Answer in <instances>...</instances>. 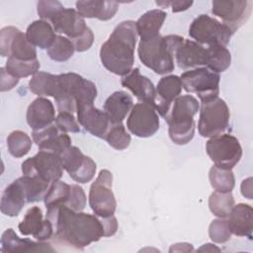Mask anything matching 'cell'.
<instances>
[{"mask_svg":"<svg viewBox=\"0 0 253 253\" xmlns=\"http://www.w3.org/2000/svg\"><path fill=\"white\" fill-rule=\"evenodd\" d=\"M46 218L53 226L54 241L75 249H83L105 236L101 217L76 211L67 206L46 210Z\"/></svg>","mask_w":253,"mask_h":253,"instance_id":"cell-1","label":"cell"},{"mask_svg":"<svg viewBox=\"0 0 253 253\" xmlns=\"http://www.w3.org/2000/svg\"><path fill=\"white\" fill-rule=\"evenodd\" d=\"M136 38L135 22L127 20L119 24L100 49V59L105 68L122 77L129 73L134 63Z\"/></svg>","mask_w":253,"mask_h":253,"instance_id":"cell-2","label":"cell"},{"mask_svg":"<svg viewBox=\"0 0 253 253\" xmlns=\"http://www.w3.org/2000/svg\"><path fill=\"white\" fill-rule=\"evenodd\" d=\"M52 97L58 112H76L77 108L93 105L97 97L96 85L77 73L68 72L56 75Z\"/></svg>","mask_w":253,"mask_h":253,"instance_id":"cell-3","label":"cell"},{"mask_svg":"<svg viewBox=\"0 0 253 253\" xmlns=\"http://www.w3.org/2000/svg\"><path fill=\"white\" fill-rule=\"evenodd\" d=\"M183 40L177 35L160 36L147 40H140L138 43V56L140 61L156 74L164 75L172 72L175 68V49Z\"/></svg>","mask_w":253,"mask_h":253,"instance_id":"cell-4","label":"cell"},{"mask_svg":"<svg viewBox=\"0 0 253 253\" xmlns=\"http://www.w3.org/2000/svg\"><path fill=\"white\" fill-rule=\"evenodd\" d=\"M200 105L192 95L177 97L165 121L168 123V133L171 140L178 145L187 144L195 133L194 116L198 113Z\"/></svg>","mask_w":253,"mask_h":253,"instance_id":"cell-5","label":"cell"},{"mask_svg":"<svg viewBox=\"0 0 253 253\" xmlns=\"http://www.w3.org/2000/svg\"><path fill=\"white\" fill-rule=\"evenodd\" d=\"M189 35L200 44L226 46L233 33L231 30L209 15L198 16L190 25Z\"/></svg>","mask_w":253,"mask_h":253,"instance_id":"cell-6","label":"cell"},{"mask_svg":"<svg viewBox=\"0 0 253 253\" xmlns=\"http://www.w3.org/2000/svg\"><path fill=\"white\" fill-rule=\"evenodd\" d=\"M180 79L184 89L189 93L197 94L202 103L218 97L220 76L208 67L187 70L182 73Z\"/></svg>","mask_w":253,"mask_h":253,"instance_id":"cell-7","label":"cell"},{"mask_svg":"<svg viewBox=\"0 0 253 253\" xmlns=\"http://www.w3.org/2000/svg\"><path fill=\"white\" fill-rule=\"evenodd\" d=\"M229 117V109L222 99L217 97L203 102L198 124L199 133L203 137H213L222 133L228 126Z\"/></svg>","mask_w":253,"mask_h":253,"instance_id":"cell-8","label":"cell"},{"mask_svg":"<svg viewBox=\"0 0 253 253\" xmlns=\"http://www.w3.org/2000/svg\"><path fill=\"white\" fill-rule=\"evenodd\" d=\"M113 175L103 169L92 183L89 192V205L93 212L99 217L114 215L117 209V202L112 191Z\"/></svg>","mask_w":253,"mask_h":253,"instance_id":"cell-9","label":"cell"},{"mask_svg":"<svg viewBox=\"0 0 253 253\" xmlns=\"http://www.w3.org/2000/svg\"><path fill=\"white\" fill-rule=\"evenodd\" d=\"M206 150L215 166L225 169H232L242 156L239 140L229 133L211 137L206 144Z\"/></svg>","mask_w":253,"mask_h":253,"instance_id":"cell-10","label":"cell"},{"mask_svg":"<svg viewBox=\"0 0 253 253\" xmlns=\"http://www.w3.org/2000/svg\"><path fill=\"white\" fill-rule=\"evenodd\" d=\"M23 175L37 177L44 182L58 181L63 174L60 156L47 150H40L22 163Z\"/></svg>","mask_w":253,"mask_h":253,"instance_id":"cell-11","label":"cell"},{"mask_svg":"<svg viewBox=\"0 0 253 253\" xmlns=\"http://www.w3.org/2000/svg\"><path fill=\"white\" fill-rule=\"evenodd\" d=\"M0 50L4 57H13L23 61L38 59L37 50L28 41L26 34L12 26L5 27L0 32Z\"/></svg>","mask_w":253,"mask_h":253,"instance_id":"cell-12","label":"cell"},{"mask_svg":"<svg viewBox=\"0 0 253 253\" xmlns=\"http://www.w3.org/2000/svg\"><path fill=\"white\" fill-rule=\"evenodd\" d=\"M63 169L71 179L81 184L90 182L96 173V163L76 146H69L60 155Z\"/></svg>","mask_w":253,"mask_h":253,"instance_id":"cell-13","label":"cell"},{"mask_svg":"<svg viewBox=\"0 0 253 253\" xmlns=\"http://www.w3.org/2000/svg\"><path fill=\"white\" fill-rule=\"evenodd\" d=\"M252 2L247 0H214L211 13L222 20L232 33L238 30L251 14Z\"/></svg>","mask_w":253,"mask_h":253,"instance_id":"cell-14","label":"cell"},{"mask_svg":"<svg viewBox=\"0 0 253 253\" xmlns=\"http://www.w3.org/2000/svg\"><path fill=\"white\" fill-rule=\"evenodd\" d=\"M128 130L138 137H149L159 128V118L154 107L147 103L132 106L126 120Z\"/></svg>","mask_w":253,"mask_h":253,"instance_id":"cell-15","label":"cell"},{"mask_svg":"<svg viewBox=\"0 0 253 253\" xmlns=\"http://www.w3.org/2000/svg\"><path fill=\"white\" fill-rule=\"evenodd\" d=\"M49 22L55 33L65 35L71 42L80 38L88 30L84 18L72 8H62Z\"/></svg>","mask_w":253,"mask_h":253,"instance_id":"cell-16","label":"cell"},{"mask_svg":"<svg viewBox=\"0 0 253 253\" xmlns=\"http://www.w3.org/2000/svg\"><path fill=\"white\" fill-rule=\"evenodd\" d=\"M182 88V81L177 75L164 76L158 82L153 107L164 120L168 116L174 100L180 96Z\"/></svg>","mask_w":253,"mask_h":253,"instance_id":"cell-17","label":"cell"},{"mask_svg":"<svg viewBox=\"0 0 253 253\" xmlns=\"http://www.w3.org/2000/svg\"><path fill=\"white\" fill-rule=\"evenodd\" d=\"M18 228L23 235H32L39 241H45L53 236L52 223L46 217L43 219L42 210L39 207L28 210Z\"/></svg>","mask_w":253,"mask_h":253,"instance_id":"cell-18","label":"cell"},{"mask_svg":"<svg viewBox=\"0 0 253 253\" xmlns=\"http://www.w3.org/2000/svg\"><path fill=\"white\" fill-rule=\"evenodd\" d=\"M174 57L181 69H194L207 65L208 50L202 44L183 38L175 49Z\"/></svg>","mask_w":253,"mask_h":253,"instance_id":"cell-19","label":"cell"},{"mask_svg":"<svg viewBox=\"0 0 253 253\" xmlns=\"http://www.w3.org/2000/svg\"><path fill=\"white\" fill-rule=\"evenodd\" d=\"M32 136L40 150L51 151L58 155L71 146L69 135L60 131L55 125L47 126L40 130H33Z\"/></svg>","mask_w":253,"mask_h":253,"instance_id":"cell-20","label":"cell"},{"mask_svg":"<svg viewBox=\"0 0 253 253\" xmlns=\"http://www.w3.org/2000/svg\"><path fill=\"white\" fill-rule=\"evenodd\" d=\"M79 124L92 135L105 138L111 123L104 111L94 107V105L80 106L76 110Z\"/></svg>","mask_w":253,"mask_h":253,"instance_id":"cell-21","label":"cell"},{"mask_svg":"<svg viewBox=\"0 0 253 253\" xmlns=\"http://www.w3.org/2000/svg\"><path fill=\"white\" fill-rule=\"evenodd\" d=\"M1 251L3 253L53 252L54 249L44 241L20 238L12 228H8L3 232L1 237Z\"/></svg>","mask_w":253,"mask_h":253,"instance_id":"cell-22","label":"cell"},{"mask_svg":"<svg viewBox=\"0 0 253 253\" xmlns=\"http://www.w3.org/2000/svg\"><path fill=\"white\" fill-rule=\"evenodd\" d=\"M121 83L128 89L140 103H147L153 106L156 88L146 76L140 74L138 68H132L129 73L122 77Z\"/></svg>","mask_w":253,"mask_h":253,"instance_id":"cell-23","label":"cell"},{"mask_svg":"<svg viewBox=\"0 0 253 253\" xmlns=\"http://www.w3.org/2000/svg\"><path fill=\"white\" fill-rule=\"evenodd\" d=\"M26 119L33 130H40L55 121L54 107L49 100L38 97L29 105Z\"/></svg>","mask_w":253,"mask_h":253,"instance_id":"cell-24","label":"cell"},{"mask_svg":"<svg viewBox=\"0 0 253 253\" xmlns=\"http://www.w3.org/2000/svg\"><path fill=\"white\" fill-rule=\"evenodd\" d=\"M227 217V224L231 234L252 237L253 211L251 206L242 203L234 205Z\"/></svg>","mask_w":253,"mask_h":253,"instance_id":"cell-25","label":"cell"},{"mask_svg":"<svg viewBox=\"0 0 253 253\" xmlns=\"http://www.w3.org/2000/svg\"><path fill=\"white\" fill-rule=\"evenodd\" d=\"M133 106L132 98L125 91H116L104 104V112L112 125L121 124Z\"/></svg>","mask_w":253,"mask_h":253,"instance_id":"cell-26","label":"cell"},{"mask_svg":"<svg viewBox=\"0 0 253 253\" xmlns=\"http://www.w3.org/2000/svg\"><path fill=\"white\" fill-rule=\"evenodd\" d=\"M77 12L84 18H96L101 21L112 19L118 9L119 3L115 1H77Z\"/></svg>","mask_w":253,"mask_h":253,"instance_id":"cell-27","label":"cell"},{"mask_svg":"<svg viewBox=\"0 0 253 253\" xmlns=\"http://www.w3.org/2000/svg\"><path fill=\"white\" fill-rule=\"evenodd\" d=\"M27 203L24 190L18 179L6 187L2 194L0 209L2 213L8 216H16Z\"/></svg>","mask_w":253,"mask_h":253,"instance_id":"cell-28","label":"cell"},{"mask_svg":"<svg viewBox=\"0 0 253 253\" xmlns=\"http://www.w3.org/2000/svg\"><path fill=\"white\" fill-rule=\"evenodd\" d=\"M166 12L154 9L141 15L135 22V28L140 40H147L159 35V31L166 19Z\"/></svg>","mask_w":253,"mask_h":253,"instance_id":"cell-29","label":"cell"},{"mask_svg":"<svg viewBox=\"0 0 253 253\" xmlns=\"http://www.w3.org/2000/svg\"><path fill=\"white\" fill-rule=\"evenodd\" d=\"M28 41L40 48H49L55 40V33L52 26L44 20H37L29 25L26 31Z\"/></svg>","mask_w":253,"mask_h":253,"instance_id":"cell-30","label":"cell"},{"mask_svg":"<svg viewBox=\"0 0 253 253\" xmlns=\"http://www.w3.org/2000/svg\"><path fill=\"white\" fill-rule=\"evenodd\" d=\"M71 185L60 180L52 182L43 198L46 210H52L61 206H66L70 197Z\"/></svg>","mask_w":253,"mask_h":253,"instance_id":"cell-31","label":"cell"},{"mask_svg":"<svg viewBox=\"0 0 253 253\" xmlns=\"http://www.w3.org/2000/svg\"><path fill=\"white\" fill-rule=\"evenodd\" d=\"M18 181L24 190L27 203H36L42 200L49 187V183L27 175L18 178Z\"/></svg>","mask_w":253,"mask_h":253,"instance_id":"cell-32","label":"cell"},{"mask_svg":"<svg viewBox=\"0 0 253 253\" xmlns=\"http://www.w3.org/2000/svg\"><path fill=\"white\" fill-rule=\"evenodd\" d=\"M208 63L207 67L213 72L219 73L225 71L231 62L229 50L222 45H211L207 47Z\"/></svg>","mask_w":253,"mask_h":253,"instance_id":"cell-33","label":"cell"},{"mask_svg":"<svg viewBox=\"0 0 253 253\" xmlns=\"http://www.w3.org/2000/svg\"><path fill=\"white\" fill-rule=\"evenodd\" d=\"M210 183L217 192H231L235 185V178L231 169L212 166L210 169Z\"/></svg>","mask_w":253,"mask_h":253,"instance_id":"cell-34","label":"cell"},{"mask_svg":"<svg viewBox=\"0 0 253 253\" xmlns=\"http://www.w3.org/2000/svg\"><path fill=\"white\" fill-rule=\"evenodd\" d=\"M56 75L44 71H38L29 81V89L36 95L51 96L55 86Z\"/></svg>","mask_w":253,"mask_h":253,"instance_id":"cell-35","label":"cell"},{"mask_svg":"<svg viewBox=\"0 0 253 253\" xmlns=\"http://www.w3.org/2000/svg\"><path fill=\"white\" fill-rule=\"evenodd\" d=\"M234 206V198L231 192L223 193L214 191L209 199V207L211 211L217 217H227Z\"/></svg>","mask_w":253,"mask_h":253,"instance_id":"cell-36","label":"cell"},{"mask_svg":"<svg viewBox=\"0 0 253 253\" xmlns=\"http://www.w3.org/2000/svg\"><path fill=\"white\" fill-rule=\"evenodd\" d=\"M7 146L9 153L20 158L29 153L32 147V140L30 136L22 130H14L7 137Z\"/></svg>","mask_w":253,"mask_h":253,"instance_id":"cell-37","label":"cell"},{"mask_svg":"<svg viewBox=\"0 0 253 253\" xmlns=\"http://www.w3.org/2000/svg\"><path fill=\"white\" fill-rule=\"evenodd\" d=\"M75 48L72 42L66 37L56 35L54 42L47 48V55L50 59L58 62L68 60L74 53Z\"/></svg>","mask_w":253,"mask_h":253,"instance_id":"cell-38","label":"cell"},{"mask_svg":"<svg viewBox=\"0 0 253 253\" xmlns=\"http://www.w3.org/2000/svg\"><path fill=\"white\" fill-rule=\"evenodd\" d=\"M5 69L11 75L20 79L23 77H28L30 75L36 74L40 69V62L38 59L31 61L18 60L13 57H8Z\"/></svg>","mask_w":253,"mask_h":253,"instance_id":"cell-39","label":"cell"},{"mask_svg":"<svg viewBox=\"0 0 253 253\" xmlns=\"http://www.w3.org/2000/svg\"><path fill=\"white\" fill-rule=\"evenodd\" d=\"M104 139L117 150L126 149L130 143V135L122 123L111 125Z\"/></svg>","mask_w":253,"mask_h":253,"instance_id":"cell-40","label":"cell"},{"mask_svg":"<svg viewBox=\"0 0 253 253\" xmlns=\"http://www.w3.org/2000/svg\"><path fill=\"white\" fill-rule=\"evenodd\" d=\"M210 238L215 243H224L230 239L231 232L227 220L223 218L213 219L209 227Z\"/></svg>","mask_w":253,"mask_h":253,"instance_id":"cell-41","label":"cell"},{"mask_svg":"<svg viewBox=\"0 0 253 253\" xmlns=\"http://www.w3.org/2000/svg\"><path fill=\"white\" fill-rule=\"evenodd\" d=\"M55 126L62 132H79L80 126L70 112H59L55 118Z\"/></svg>","mask_w":253,"mask_h":253,"instance_id":"cell-42","label":"cell"},{"mask_svg":"<svg viewBox=\"0 0 253 253\" xmlns=\"http://www.w3.org/2000/svg\"><path fill=\"white\" fill-rule=\"evenodd\" d=\"M38 14L42 20L49 21L58 11L64 6L59 1H39L38 2Z\"/></svg>","mask_w":253,"mask_h":253,"instance_id":"cell-43","label":"cell"},{"mask_svg":"<svg viewBox=\"0 0 253 253\" xmlns=\"http://www.w3.org/2000/svg\"><path fill=\"white\" fill-rule=\"evenodd\" d=\"M73 211H81L86 206V196L83 189L78 185H71L70 197L66 205Z\"/></svg>","mask_w":253,"mask_h":253,"instance_id":"cell-44","label":"cell"},{"mask_svg":"<svg viewBox=\"0 0 253 253\" xmlns=\"http://www.w3.org/2000/svg\"><path fill=\"white\" fill-rule=\"evenodd\" d=\"M93 42H94V34H93L92 30L90 28H88V30L80 38L73 41L72 43H73L76 51L82 52V51L89 49L91 47V45L93 44Z\"/></svg>","mask_w":253,"mask_h":253,"instance_id":"cell-45","label":"cell"},{"mask_svg":"<svg viewBox=\"0 0 253 253\" xmlns=\"http://www.w3.org/2000/svg\"><path fill=\"white\" fill-rule=\"evenodd\" d=\"M19 82V79L15 76L11 75L6 71L5 67L1 68V80H0V90L1 92H5L13 89Z\"/></svg>","mask_w":253,"mask_h":253,"instance_id":"cell-46","label":"cell"},{"mask_svg":"<svg viewBox=\"0 0 253 253\" xmlns=\"http://www.w3.org/2000/svg\"><path fill=\"white\" fill-rule=\"evenodd\" d=\"M101 220L103 222L104 226V232L105 237L114 235L118 230V221L117 218L114 215L108 216V217H101Z\"/></svg>","mask_w":253,"mask_h":253,"instance_id":"cell-47","label":"cell"},{"mask_svg":"<svg viewBox=\"0 0 253 253\" xmlns=\"http://www.w3.org/2000/svg\"><path fill=\"white\" fill-rule=\"evenodd\" d=\"M169 5L172 7V11L174 13L185 11L193 5L192 1H171Z\"/></svg>","mask_w":253,"mask_h":253,"instance_id":"cell-48","label":"cell"},{"mask_svg":"<svg viewBox=\"0 0 253 253\" xmlns=\"http://www.w3.org/2000/svg\"><path fill=\"white\" fill-rule=\"evenodd\" d=\"M241 193L243 197L251 200L252 199V178L249 177L241 183Z\"/></svg>","mask_w":253,"mask_h":253,"instance_id":"cell-49","label":"cell"},{"mask_svg":"<svg viewBox=\"0 0 253 253\" xmlns=\"http://www.w3.org/2000/svg\"><path fill=\"white\" fill-rule=\"evenodd\" d=\"M198 251H206V252H212V251H220V249L216 246H214L213 244L208 243L203 245L201 248L198 249Z\"/></svg>","mask_w":253,"mask_h":253,"instance_id":"cell-50","label":"cell"}]
</instances>
